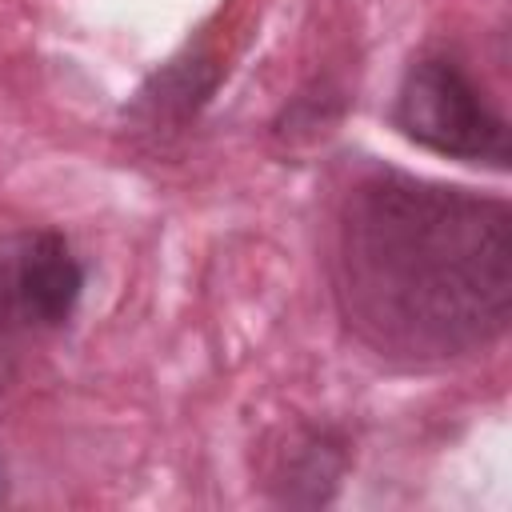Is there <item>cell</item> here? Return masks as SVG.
Segmentation results:
<instances>
[{"label":"cell","mask_w":512,"mask_h":512,"mask_svg":"<svg viewBox=\"0 0 512 512\" xmlns=\"http://www.w3.org/2000/svg\"><path fill=\"white\" fill-rule=\"evenodd\" d=\"M4 496H8V480H4V464H0V504H4Z\"/></svg>","instance_id":"cell-5"},{"label":"cell","mask_w":512,"mask_h":512,"mask_svg":"<svg viewBox=\"0 0 512 512\" xmlns=\"http://www.w3.org/2000/svg\"><path fill=\"white\" fill-rule=\"evenodd\" d=\"M396 128L456 160L508 164V124L472 84V76L448 56H424L408 68L396 92Z\"/></svg>","instance_id":"cell-2"},{"label":"cell","mask_w":512,"mask_h":512,"mask_svg":"<svg viewBox=\"0 0 512 512\" xmlns=\"http://www.w3.org/2000/svg\"><path fill=\"white\" fill-rule=\"evenodd\" d=\"M20 352H24V340L12 336L8 328H0V392L12 384L16 368H20Z\"/></svg>","instance_id":"cell-4"},{"label":"cell","mask_w":512,"mask_h":512,"mask_svg":"<svg viewBox=\"0 0 512 512\" xmlns=\"http://www.w3.org/2000/svg\"><path fill=\"white\" fill-rule=\"evenodd\" d=\"M84 288V268L60 232H0V328L36 340L68 324Z\"/></svg>","instance_id":"cell-3"},{"label":"cell","mask_w":512,"mask_h":512,"mask_svg":"<svg viewBox=\"0 0 512 512\" xmlns=\"http://www.w3.org/2000/svg\"><path fill=\"white\" fill-rule=\"evenodd\" d=\"M332 296L352 336L400 368L484 352L512 312V212L468 188L376 172L336 216Z\"/></svg>","instance_id":"cell-1"}]
</instances>
